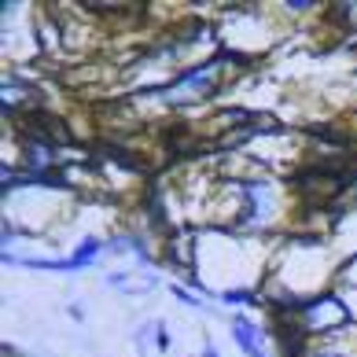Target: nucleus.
Instances as JSON below:
<instances>
[{
	"label": "nucleus",
	"mask_w": 357,
	"mask_h": 357,
	"mask_svg": "<svg viewBox=\"0 0 357 357\" xmlns=\"http://www.w3.org/2000/svg\"><path fill=\"white\" fill-rule=\"evenodd\" d=\"M203 357H218V354H214V350H206V354H203Z\"/></svg>",
	"instance_id": "nucleus-7"
},
{
	"label": "nucleus",
	"mask_w": 357,
	"mask_h": 357,
	"mask_svg": "<svg viewBox=\"0 0 357 357\" xmlns=\"http://www.w3.org/2000/svg\"><path fill=\"white\" fill-rule=\"evenodd\" d=\"M26 162H30L33 169H48L56 158H52V148L48 144H26Z\"/></svg>",
	"instance_id": "nucleus-5"
},
{
	"label": "nucleus",
	"mask_w": 357,
	"mask_h": 357,
	"mask_svg": "<svg viewBox=\"0 0 357 357\" xmlns=\"http://www.w3.org/2000/svg\"><path fill=\"white\" fill-rule=\"evenodd\" d=\"M218 82H221V59H210V63H203V67H195V70H188V74H181L174 85L155 89V96H158V100H166V103H188V100L210 96Z\"/></svg>",
	"instance_id": "nucleus-1"
},
{
	"label": "nucleus",
	"mask_w": 357,
	"mask_h": 357,
	"mask_svg": "<svg viewBox=\"0 0 357 357\" xmlns=\"http://www.w3.org/2000/svg\"><path fill=\"white\" fill-rule=\"evenodd\" d=\"M347 321H350V310L335 295H321L310 306H302V332H324V328H335Z\"/></svg>",
	"instance_id": "nucleus-2"
},
{
	"label": "nucleus",
	"mask_w": 357,
	"mask_h": 357,
	"mask_svg": "<svg viewBox=\"0 0 357 357\" xmlns=\"http://www.w3.org/2000/svg\"><path fill=\"white\" fill-rule=\"evenodd\" d=\"M243 199H247V210H243V221L247 225H261L269 218V210L276 206V192L269 184H247L243 188Z\"/></svg>",
	"instance_id": "nucleus-3"
},
{
	"label": "nucleus",
	"mask_w": 357,
	"mask_h": 357,
	"mask_svg": "<svg viewBox=\"0 0 357 357\" xmlns=\"http://www.w3.org/2000/svg\"><path fill=\"white\" fill-rule=\"evenodd\" d=\"M232 332H236V342H240V350L247 357H269L266 347H261V335H258V328L247 321V317H236L232 321Z\"/></svg>",
	"instance_id": "nucleus-4"
},
{
	"label": "nucleus",
	"mask_w": 357,
	"mask_h": 357,
	"mask_svg": "<svg viewBox=\"0 0 357 357\" xmlns=\"http://www.w3.org/2000/svg\"><path fill=\"white\" fill-rule=\"evenodd\" d=\"M317 357H342V354H332V350H324V354H317Z\"/></svg>",
	"instance_id": "nucleus-6"
}]
</instances>
